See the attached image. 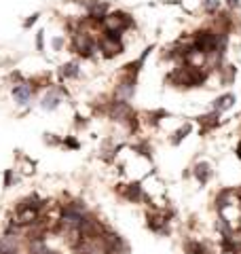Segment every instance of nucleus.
<instances>
[{
    "mask_svg": "<svg viewBox=\"0 0 241 254\" xmlns=\"http://www.w3.org/2000/svg\"><path fill=\"white\" fill-rule=\"evenodd\" d=\"M127 197H129V199H140V197H142L140 187H138V185H133L129 190H127Z\"/></svg>",
    "mask_w": 241,
    "mask_h": 254,
    "instance_id": "nucleus-10",
    "label": "nucleus"
},
{
    "mask_svg": "<svg viewBox=\"0 0 241 254\" xmlns=\"http://www.w3.org/2000/svg\"><path fill=\"white\" fill-rule=\"evenodd\" d=\"M58 95H55V93H51V95H47V98H45V102H43V106L45 108H49V110H53L55 106H58Z\"/></svg>",
    "mask_w": 241,
    "mask_h": 254,
    "instance_id": "nucleus-9",
    "label": "nucleus"
},
{
    "mask_svg": "<svg viewBox=\"0 0 241 254\" xmlns=\"http://www.w3.org/2000/svg\"><path fill=\"white\" fill-rule=\"evenodd\" d=\"M237 157L241 159V142H239V146H237Z\"/></svg>",
    "mask_w": 241,
    "mask_h": 254,
    "instance_id": "nucleus-13",
    "label": "nucleus"
},
{
    "mask_svg": "<svg viewBox=\"0 0 241 254\" xmlns=\"http://www.w3.org/2000/svg\"><path fill=\"white\" fill-rule=\"evenodd\" d=\"M229 2H231V6H237V0H229Z\"/></svg>",
    "mask_w": 241,
    "mask_h": 254,
    "instance_id": "nucleus-15",
    "label": "nucleus"
},
{
    "mask_svg": "<svg viewBox=\"0 0 241 254\" xmlns=\"http://www.w3.org/2000/svg\"><path fill=\"white\" fill-rule=\"evenodd\" d=\"M100 47H102V51L108 55V58H112V55H117L123 51V45H120L119 41V36L115 34H108V36H104L102 41H100Z\"/></svg>",
    "mask_w": 241,
    "mask_h": 254,
    "instance_id": "nucleus-2",
    "label": "nucleus"
},
{
    "mask_svg": "<svg viewBox=\"0 0 241 254\" xmlns=\"http://www.w3.org/2000/svg\"><path fill=\"white\" fill-rule=\"evenodd\" d=\"M186 250H190V252H195V254H205V248L203 246H199V244H186Z\"/></svg>",
    "mask_w": 241,
    "mask_h": 254,
    "instance_id": "nucleus-11",
    "label": "nucleus"
},
{
    "mask_svg": "<svg viewBox=\"0 0 241 254\" xmlns=\"http://www.w3.org/2000/svg\"><path fill=\"white\" fill-rule=\"evenodd\" d=\"M2 254H17V252H15V250H4Z\"/></svg>",
    "mask_w": 241,
    "mask_h": 254,
    "instance_id": "nucleus-14",
    "label": "nucleus"
},
{
    "mask_svg": "<svg viewBox=\"0 0 241 254\" xmlns=\"http://www.w3.org/2000/svg\"><path fill=\"white\" fill-rule=\"evenodd\" d=\"M195 176L201 180V182H207L212 176V170H210V163H197L195 168Z\"/></svg>",
    "mask_w": 241,
    "mask_h": 254,
    "instance_id": "nucleus-7",
    "label": "nucleus"
},
{
    "mask_svg": "<svg viewBox=\"0 0 241 254\" xmlns=\"http://www.w3.org/2000/svg\"><path fill=\"white\" fill-rule=\"evenodd\" d=\"M13 95H15V100H17L19 104H26V102L32 98V87L26 85V83H23V85H17V87L13 89Z\"/></svg>",
    "mask_w": 241,
    "mask_h": 254,
    "instance_id": "nucleus-5",
    "label": "nucleus"
},
{
    "mask_svg": "<svg viewBox=\"0 0 241 254\" xmlns=\"http://www.w3.org/2000/svg\"><path fill=\"white\" fill-rule=\"evenodd\" d=\"M104 11H106V2H93L91 4V17L100 19L102 15H104Z\"/></svg>",
    "mask_w": 241,
    "mask_h": 254,
    "instance_id": "nucleus-8",
    "label": "nucleus"
},
{
    "mask_svg": "<svg viewBox=\"0 0 241 254\" xmlns=\"http://www.w3.org/2000/svg\"><path fill=\"white\" fill-rule=\"evenodd\" d=\"M102 23H104V28L108 30V34L119 36L125 28L131 26V19H129V15H125V13H110L102 19Z\"/></svg>",
    "mask_w": 241,
    "mask_h": 254,
    "instance_id": "nucleus-1",
    "label": "nucleus"
},
{
    "mask_svg": "<svg viewBox=\"0 0 241 254\" xmlns=\"http://www.w3.org/2000/svg\"><path fill=\"white\" fill-rule=\"evenodd\" d=\"M38 208H30V205H21L19 208V216H17V222L19 225H30V222H34L36 216H38Z\"/></svg>",
    "mask_w": 241,
    "mask_h": 254,
    "instance_id": "nucleus-3",
    "label": "nucleus"
},
{
    "mask_svg": "<svg viewBox=\"0 0 241 254\" xmlns=\"http://www.w3.org/2000/svg\"><path fill=\"white\" fill-rule=\"evenodd\" d=\"M233 102H235V95H233V93L222 95V98L216 100L214 110H216V113H220V110H227V108H231V106H233Z\"/></svg>",
    "mask_w": 241,
    "mask_h": 254,
    "instance_id": "nucleus-6",
    "label": "nucleus"
},
{
    "mask_svg": "<svg viewBox=\"0 0 241 254\" xmlns=\"http://www.w3.org/2000/svg\"><path fill=\"white\" fill-rule=\"evenodd\" d=\"M74 47L78 49V53H85V55H89L93 51V43H91V38L87 34H78L74 38Z\"/></svg>",
    "mask_w": 241,
    "mask_h": 254,
    "instance_id": "nucleus-4",
    "label": "nucleus"
},
{
    "mask_svg": "<svg viewBox=\"0 0 241 254\" xmlns=\"http://www.w3.org/2000/svg\"><path fill=\"white\" fill-rule=\"evenodd\" d=\"M63 74H70V76H74V74H76V66H74V64H70V66H66V68H63Z\"/></svg>",
    "mask_w": 241,
    "mask_h": 254,
    "instance_id": "nucleus-12",
    "label": "nucleus"
}]
</instances>
